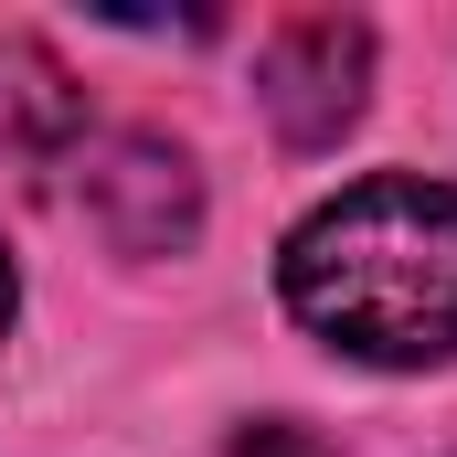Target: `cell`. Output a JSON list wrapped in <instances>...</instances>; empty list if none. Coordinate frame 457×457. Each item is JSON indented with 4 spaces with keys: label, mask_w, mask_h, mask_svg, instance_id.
<instances>
[{
    "label": "cell",
    "mask_w": 457,
    "mask_h": 457,
    "mask_svg": "<svg viewBox=\"0 0 457 457\" xmlns=\"http://www.w3.org/2000/svg\"><path fill=\"white\" fill-rule=\"evenodd\" d=\"M277 287L351 361H383V372L457 361V192L383 170L341 203H320L287 234Z\"/></svg>",
    "instance_id": "obj_1"
},
{
    "label": "cell",
    "mask_w": 457,
    "mask_h": 457,
    "mask_svg": "<svg viewBox=\"0 0 457 457\" xmlns=\"http://www.w3.org/2000/svg\"><path fill=\"white\" fill-rule=\"evenodd\" d=\"M372 86V32L341 11H309V21H277L266 54H255V107L277 117L287 149H330Z\"/></svg>",
    "instance_id": "obj_2"
},
{
    "label": "cell",
    "mask_w": 457,
    "mask_h": 457,
    "mask_svg": "<svg viewBox=\"0 0 457 457\" xmlns=\"http://www.w3.org/2000/svg\"><path fill=\"white\" fill-rule=\"evenodd\" d=\"M75 192H86V213H96V234H107L117 255H170V245H192V224H203L192 160L170 138H149V128H117L107 149L75 170Z\"/></svg>",
    "instance_id": "obj_3"
},
{
    "label": "cell",
    "mask_w": 457,
    "mask_h": 457,
    "mask_svg": "<svg viewBox=\"0 0 457 457\" xmlns=\"http://www.w3.org/2000/svg\"><path fill=\"white\" fill-rule=\"evenodd\" d=\"M234 457H341L330 436H309V426H287V415H266V426H245Z\"/></svg>",
    "instance_id": "obj_4"
},
{
    "label": "cell",
    "mask_w": 457,
    "mask_h": 457,
    "mask_svg": "<svg viewBox=\"0 0 457 457\" xmlns=\"http://www.w3.org/2000/svg\"><path fill=\"white\" fill-rule=\"evenodd\" d=\"M0 330H11V255H0Z\"/></svg>",
    "instance_id": "obj_5"
}]
</instances>
